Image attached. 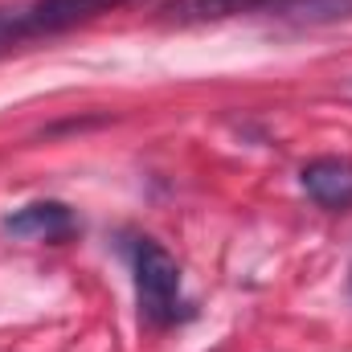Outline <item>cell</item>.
Returning <instances> with one entry per match:
<instances>
[{"label":"cell","mask_w":352,"mask_h":352,"mask_svg":"<svg viewBox=\"0 0 352 352\" xmlns=\"http://www.w3.org/2000/svg\"><path fill=\"white\" fill-rule=\"evenodd\" d=\"M349 283H352V274H349Z\"/></svg>","instance_id":"cell-7"},{"label":"cell","mask_w":352,"mask_h":352,"mask_svg":"<svg viewBox=\"0 0 352 352\" xmlns=\"http://www.w3.org/2000/svg\"><path fill=\"white\" fill-rule=\"evenodd\" d=\"M274 16H287L299 25H332L352 16V0H278Z\"/></svg>","instance_id":"cell-6"},{"label":"cell","mask_w":352,"mask_h":352,"mask_svg":"<svg viewBox=\"0 0 352 352\" xmlns=\"http://www.w3.org/2000/svg\"><path fill=\"white\" fill-rule=\"evenodd\" d=\"M299 184H303V192H307L320 209H328V213H349L352 209V160L316 156V160L303 164Z\"/></svg>","instance_id":"cell-4"},{"label":"cell","mask_w":352,"mask_h":352,"mask_svg":"<svg viewBox=\"0 0 352 352\" xmlns=\"http://www.w3.org/2000/svg\"><path fill=\"white\" fill-rule=\"evenodd\" d=\"M4 234L25 238V242H54L58 246V242L78 234V217L62 201H33V205H21L16 213L4 217Z\"/></svg>","instance_id":"cell-3"},{"label":"cell","mask_w":352,"mask_h":352,"mask_svg":"<svg viewBox=\"0 0 352 352\" xmlns=\"http://www.w3.org/2000/svg\"><path fill=\"white\" fill-rule=\"evenodd\" d=\"M131 274H135V303H140V320L148 328H173L180 320L192 316V303L184 299L180 287V266L176 258L148 234H127L123 242Z\"/></svg>","instance_id":"cell-1"},{"label":"cell","mask_w":352,"mask_h":352,"mask_svg":"<svg viewBox=\"0 0 352 352\" xmlns=\"http://www.w3.org/2000/svg\"><path fill=\"white\" fill-rule=\"evenodd\" d=\"M278 0H164L160 16L168 25H217V21H234V16H250V12H270L274 16Z\"/></svg>","instance_id":"cell-5"},{"label":"cell","mask_w":352,"mask_h":352,"mask_svg":"<svg viewBox=\"0 0 352 352\" xmlns=\"http://www.w3.org/2000/svg\"><path fill=\"white\" fill-rule=\"evenodd\" d=\"M123 4H131V0H0V54L16 50L25 41L70 33V29L90 25L102 12H115Z\"/></svg>","instance_id":"cell-2"}]
</instances>
